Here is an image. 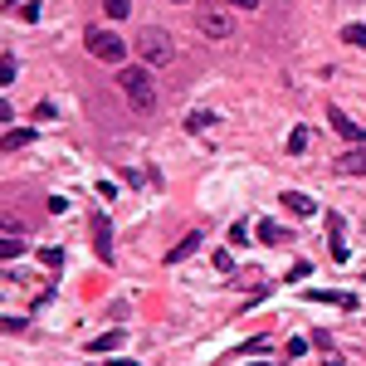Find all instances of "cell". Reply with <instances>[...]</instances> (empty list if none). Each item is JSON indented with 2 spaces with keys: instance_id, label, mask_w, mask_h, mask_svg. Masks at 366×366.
<instances>
[{
  "instance_id": "obj_22",
  "label": "cell",
  "mask_w": 366,
  "mask_h": 366,
  "mask_svg": "<svg viewBox=\"0 0 366 366\" xmlns=\"http://www.w3.org/2000/svg\"><path fill=\"white\" fill-rule=\"evenodd\" d=\"M20 249H25V244H20V239H15V235H10V239H6V244H0V254H6V259H15V254H20Z\"/></svg>"
},
{
  "instance_id": "obj_24",
  "label": "cell",
  "mask_w": 366,
  "mask_h": 366,
  "mask_svg": "<svg viewBox=\"0 0 366 366\" xmlns=\"http://www.w3.org/2000/svg\"><path fill=\"white\" fill-rule=\"evenodd\" d=\"M225 6H235V10H259V0H225Z\"/></svg>"
},
{
  "instance_id": "obj_20",
  "label": "cell",
  "mask_w": 366,
  "mask_h": 366,
  "mask_svg": "<svg viewBox=\"0 0 366 366\" xmlns=\"http://www.w3.org/2000/svg\"><path fill=\"white\" fill-rule=\"evenodd\" d=\"M39 264H44V269H59L64 254H59V249H39Z\"/></svg>"
},
{
  "instance_id": "obj_1",
  "label": "cell",
  "mask_w": 366,
  "mask_h": 366,
  "mask_svg": "<svg viewBox=\"0 0 366 366\" xmlns=\"http://www.w3.org/2000/svg\"><path fill=\"white\" fill-rule=\"evenodd\" d=\"M118 88L127 93V103H132L137 113H151V108H156V78H151L147 64H137V69L122 64V69H118Z\"/></svg>"
},
{
  "instance_id": "obj_2",
  "label": "cell",
  "mask_w": 366,
  "mask_h": 366,
  "mask_svg": "<svg viewBox=\"0 0 366 366\" xmlns=\"http://www.w3.org/2000/svg\"><path fill=\"white\" fill-rule=\"evenodd\" d=\"M137 59H142L147 69H166V64L176 59L171 34H166V30H142V34H137Z\"/></svg>"
},
{
  "instance_id": "obj_18",
  "label": "cell",
  "mask_w": 366,
  "mask_h": 366,
  "mask_svg": "<svg viewBox=\"0 0 366 366\" xmlns=\"http://www.w3.org/2000/svg\"><path fill=\"white\" fill-rule=\"evenodd\" d=\"M211 122H215V113H205V108L186 118V127H191V132H205V127H211Z\"/></svg>"
},
{
  "instance_id": "obj_7",
  "label": "cell",
  "mask_w": 366,
  "mask_h": 366,
  "mask_svg": "<svg viewBox=\"0 0 366 366\" xmlns=\"http://www.w3.org/2000/svg\"><path fill=\"white\" fill-rule=\"evenodd\" d=\"M337 171H347V176H366V147L342 151V156H337Z\"/></svg>"
},
{
  "instance_id": "obj_27",
  "label": "cell",
  "mask_w": 366,
  "mask_h": 366,
  "mask_svg": "<svg viewBox=\"0 0 366 366\" xmlns=\"http://www.w3.org/2000/svg\"><path fill=\"white\" fill-rule=\"evenodd\" d=\"M6 6H20V0H6Z\"/></svg>"
},
{
  "instance_id": "obj_14",
  "label": "cell",
  "mask_w": 366,
  "mask_h": 366,
  "mask_svg": "<svg viewBox=\"0 0 366 366\" xmlns=\"http://www.w3.org/2000/svg\"><path fill=\"white\" fill-rule=\"evenodd\" d=\"M30 137H34L30 127H20V132L10 127V132H6V151H20V147H30Z\"/></svg>"
},
{
  "instance_id": "obj_15",
  "label": "cell",
  "mask_w": 366,
  "mask_h": 366,
  "mask_svg": "<svg viewBox=\"0 0 366 366\" xmlns=\"http://www.w3.org/2000/svg\"><path fill=\"white\" fill-rule=\"evenodd\" d=\"M308 142H312V132H308V127H293V137H288V156L308 151Z\"/></svg>"
},
{
  "instance_id": "obj_5",
  "label": "cell",
  "mask_w": 366,
  "mask_h": 366,
  "mask_svg": "<svg viewBox=\"0 0 366 366\" xmlns=\"http://www.w3.org/2000/svg\"><path fill=\"white\" fill-rule=\"evenodd\" d=\"M327 122H332V132H337L342 142H352V147H361V142H366V132H361V127L342 113V108H327Z\"/></svg>"
},
{
  "instance_id": "obj_23",
  "label": "cell",
  "mask_w": 366,
  "mask_h": 366,
  "mask_svg": "<svg viewBox=\"0 0 366 366\" xmlns=\"http://www.w3.org/2000/svg\"><path fill=\"white\" fill-rule=\"evenodd\" d=\"M230 244H249V225H235L230 230Z\"/></svg>"
},
{
  "instance_id": "obj_26",
  "label": "cell",
  "mask_w": 366,
  "mask_h": 366,
  "mask_svg": "<svg viewBox=\"0 0 366 366\" xmlns=\"http://www.w3.org/2000/svg\"><path fill=\"white\" fill-rule=\"evenodd\" d=\"M249 366H269V361H249Z\"/></svg>"
},
{
  "instance_id": "obj_21",
  "label": "cell",
  "mask_w": 366,
  "mask_h": 366,
  "mask_svg": "<svg viewBox=\"0 0 366 366\" xmlns=\"http://www.w3.org/2000/svg\"><path fill=\"white\" fill-rule=\"evenodd\" d=\"M215 269H220V274L235 269V254H230V249H215Z\"/></svg>"
},
{
  "instance_id": "obj_10",
  "label": "cell",
  "mask_w": 366,
  "mask_h": 366,
  "mask_svg": "<svg viewBox=\"0 0 366 366\" xmlns=\"http://www.w3.org/2000/svg\"><path fill=\"white\" fill-rule=\"evenodd\" d=\"M327 249H332L337 264L347 259V244H342V215H327Z\"/></svg>"
},
{
  "instance_id": "obj_17",
  "label": "cell",
  "mask_w": 366,
  "mask_h": 366,
  "mask_svg": "<svg viewBox=\"0 0 366 366\" xmlns=\"http://www.w3.org/2000/svg\"><path fill=\"white\" fill-rule=\"evenodd\" d=\"M342 39H347L352 49H366V25H347V30H342Z\"/></svg>"
},
{
  "instance_id": "obj_25",
  "label": "cell",
  "mask_w": 366,
  "mask_h": 366,
  "mask_svg": "<svg viewBox=\"0 0 366 366\" xmlns=\"http://www.w3.org/2000/svg\"><path fill=\"white\" fill-rule=\"evenodd\" d=\"M113 366H137V361H132V356H118V361H113Z\"/></svg>"
},
{
  "instance_id": "obj_6",
  "label": "cell",
  "mask_w": 366,
  "mask_h": 366,
  "mask_svg": "<svg viewBox=\"0 0 366 366\" xmlns=\"http://www.w3.org/2000/svg\"><path fill=\"white\" fill-rule=\"evenodd\" d=\"M93 249H98L103 264H113V230H108V220H103V215H93Z\"/></svg>"
},
{
  "instance_id": "obj_13",
  "label": "cell",
  "mask_w": 366,
  "mask_h": 366,
  "mask_svg": "<svg viewBox=\"0 0 366 366\" xmlns=\"http://www.w3.org/2000/svg\"><path fill=\"white\" fill-rule=\"evenodd\" d=\"M103 10H108V20H127L132 15V0H103Z\"/></svg>"
},
{
  "instance_id": "obj_19",
  "label": "cell",
  "mask_w": 366,
  "mask_h": 366,
  "mask_svg": "<svg viewBox=\"0 0 366 366\" xmlns=\"http://www.w3.org/2000/svg\"><path fill=\"white\" fill-rule=\"evenodd\" d=\"M308 274H312V264H308V259H298V264H293V269H288L283 279H288V283H303Z\"/></svg>"
},
{
  "instance_id": "obj_9",
  "label": "cell",
  "mask_w": 366,
  "mask_h": 366,
  "mask_svg": "<svg viewBox=\"0 0 366 366\" xmlns=\"http://www.w3.org/2000/svg\"><path fill=\"white\" fill-rule=\"evenodd\" d=\"M283 205H288V211H293L298 220L318 215V200H312V195H303V191H288V195H283Z\"/></svg>"
},
{
  "instance_id": "obj_8",
  "label": "cell",
  "mask_w": 366,
  "mask_h": 366,
  "mask_svg": "<svg viewBox=\"0 0 366 366\" xmlns=\"http://www.w3.org/2000/svg\"><path fill=\"white\" fill-rule=\"evenodd\" d=\"M200 239H205V235H200V230H191L181 244H171V249H166V264H181V259H191V254L200 249Z\"/></svg>"
},
{
  "instance_id": "obj_11",
  "label": "cell",
  "mask_w": 366,
  "mask_h": 366,
  "mask_svg": "<svg viewBox=\"0 0 366 366\" xmlns=\"http://www.w3.org/2000/svg\"><path fill=\"white\" fill-rule=\"evenodd\" d=\"M122 342H127V332H122V327H113V332H103V337H93V347H88V352H118Z\"/></svg>"
},
{
  "instance_id": "obj_12",
  "label": "cell",
  "mask_w": 366,
  "mask_h": 366,
  "mask_svg": "<svg viewBox=\"0 0 366 366\" xmlns=\"http://www.w3.org/2000/svg\"><path fill=\"white\" fill-rule=\"evenodd\" d=\"M288 235H293V230H283V225H274V220L259 225V239H264V244H288Z\"/></svg>"
},
{
  "instance_id": "obj_4",
  "label": "cell",
  "mask_w": 366,
  "mask_h": 366,
  "mask_svg": "<svg viewBox=\"0 0 366 366\" xmlns=\"http://www.w3.org/2000/svg\"><path fill=\"white\" fill-rule=\"evenodd\" d=\"M200 34H211V39H230L235 34V20L225 10H200Z\"/></svg>"
},
{
  "instance_id": "obj_16",
  "label": "cell",
  "mask_w": 366,
  "mask_h": 366,
  "mask_svg": "<svg viewBox=\"0 0 366 366\" xmlns=\"http://www.w3.org/2000/svg\"><path fill=\"white\" fill-rule=\"evenodd\" d=\"M15 74H20V64H15V54H0V83H15Z\"/></svg>"
},
{
  "instance_id": "obj_3",
  "label": "cell",
  "mask_w": 366,
  "mask_h": 366,
  "mask_svg": "<svg viewBox=\"0 0 366 366\" xmlns=\"http://www.w3.org/2000/svg\"><path fill=\"white\" fill-rule=\"evenodd\" d=\"M83 44H88V54H93L98 64H118V69L127 64V39H122L118 30H98V25H93Z\"/></svg>"
}]
</instances>
